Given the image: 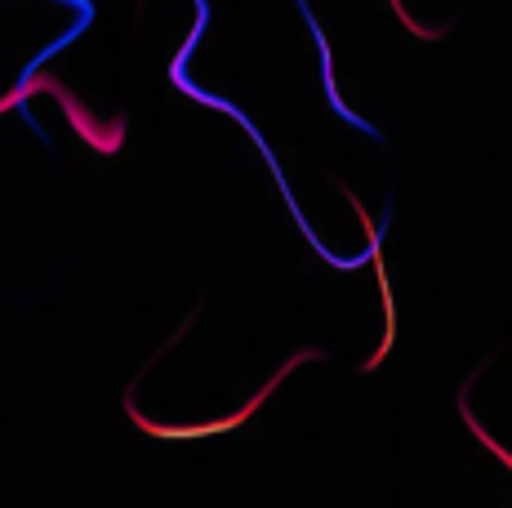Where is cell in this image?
Wrapping results in <instances>:
<instances>
[{
  "instance_id": "6da1fadb",
  "label": "cell",
  "mask_w": 512,
  "mask_h": 508,
  "mask_svg": "<svg viewBox=\"0 0 512 508\" xmlns=\"http://www.w3.org/2000/svg\"><path fill=\"white\" fill-rule=\"evenodd\" d=\"M294 5H299V9H303V18H308L312 36H317V50H321V85H326V99H330V107H334V112H339V116H343V121H348V125H357V130H361V134H370V139H383V134H379V130H374V125H370V121H361V116H357V112H348V107H343V103H339V90H334V72H330V45H326V36H321V23H317V18H312L308 0H294Z\"/></svg>"
}]
</instances>
